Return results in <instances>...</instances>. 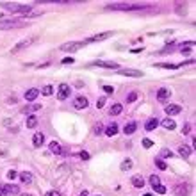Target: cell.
<instances>
[{"label": "cell", "mask_w": 196, "mask_h": 196, "mask_svg": "<svg viewBox=\"0 0 196 196\" xmlns=\"http://www.w3.org/2000/svg\"><path fill=\"white\" fill-rule=\"evenodd\" d=\"M61 63H63V64H73V63H75V59H73V57H64Z\"/></svg>", "instance_id": "cell-40"}, {"label": "cell", "mask_w": 196, "mask_h": 196, "mask_svg": "<svg viewBox=\"0 0 196 196\" xmlns=\"http://www.w3.org/2000/svg\"><path fill=\"white\" fill-rule=\"evenodd\" d=\"M38 95H39V91L36 89V87H32V89H27V91H25V98H27L29 102L36 100V98H38Z\"/></svg>", "instance_id": "cell-17"}, {"label": "cell", "mask_w": 196, "mask_h": 196, "mask_svg": "<svg viewBox=\"0 0 196 196\" xmlns=\"http://www.w3.org/2000/svg\"><path fill=\"white\" fill-rule=\"evenodd\" d=\"M104 105H105V96L98 98V100H96V107H98V109H102V107H104Z\"/></svg>", "instance_id": "cell-37"}, {"label": "cell", "mask_w": 196, "mask_h": 196, "mask_svg": "<svg viewBox=\"0 0 196 196\" xmlns=\"http://www.w3.org/2000/svg\"><path fill=\"white\" fill-rule=\"evenodd\" d=\"M91 66H100V68H118V64L112 63V61H95V63H91Z\"/></svg>", "instance_id": "cell-8"}, {"label": "cell", "mask_w": 196, "mask_h": 196, "mask_svg": "<svg viewBox=\"0 0 196 196\" xmlns=\"http://www.w3.org/2000/svg\"><path fill=\"white\" fill-rule=\"evenodd\" d=\"M143 146H144V148H152L153 141H152V139H143Z\"/></svg>", "instance_id": "cell-39"}, {"label": "cell", "mask_w": 196, "mask_h": 196, "mask_svg": "<svg viewBox=\"0 0 196 196\" xmlns=\"http://www.w3.org/2000/svg\"><path fill=\"white\" fill-rule=\"evenodd\" d=\"M173 193L177 196H187V193H189V189H187V185L185 184H178L173 187Z\"/></svg>", "instance_id": "cell-7"}, {"label": "cell", "mask_w": 196, "mask_h": 196, "mask_svg": "<svg viewBox=\"0 0 196 196\" xmlns=\"http://www.w3.org/2000/svg\"><path fill=\"white\" fill-rule=\"evenodd\" d=\"M52 93H54V87L50 86V84H48V86H45V87H43V95H45V96H50Z\"/></svg>", "instance_id": "cell-34"}, {"label": "cell", "mask_w": 196, "mask_h": 196, "mask_svg": "<svg viewBox=\"0 0 196 196\" xmlns=\"http://www.w3.org/2000/svg\"><path fill=\"white\" fill-rule=\"evenodd\" d=\"M93 132H95V134H102V132H104V123H96V125L93 127Z\"/></svg>", "instance_id": "cell-32"}, {"label": "cell", "mask_w": 196, "mask_h": 196, "mask_svg": "<svg viewBox=\"0 0 196 196\" xmlns=\"http://www.w3.org/2000/svg\"><path fill=\"white\" fill-rule=\"evenodd\" d=\"M43 143H45V136L41 134V132H38V134H34V136H32V144L36 148L43 146Z\"/></svg>", "instance_id": "cell-14"}, {"label": "cell", "mask_w": 196, "mask_h": 196, "mask_svg": "<svg viewBox=\"0 0 196 196\" xmlns=\"http://www.w3.org/2000/svg\"><path fill=\"white\" fill-rule=\"evenodd\" d=\"M121 111H123V107H121V104H114V105H112V107H111L109 114H111V116H118V114H121Z\"/></svg>", "instance_id": "cell-24"}, {"label": "cell", "mask_w": 196, "mask_h": 196, "mask_svg": "<svg viewBox=\"0 0 196 196\" xmlns=\"http://www.w3.org/2000/svg\"><path fill=\"white\" fill-rule=\"evenodd\" d=\"M114 32H102V34H96V36H93V38L86 39V43H95V41H104L107 38H112Z\"/></svg>", "instance_id": "cell-5"}, {"label": "cell", "mask_w": 196, "mask_h": 196, "mask_svg": "<svg viewBox=\"0 0 196 196\" xmlns=\"http://www.w3.org/2000/svg\"><path fill=\"white\" fill-rule=\"evenodd\" d=\"M180 111H182V107H180V105L171 104V105H168V107H166V114H168V116H177V114H180Z\"/></svg>", "instance_id": "cell-12"}, {"label": "cell", "mask_w": 196, "mask_h": 196, "mask_svg": "<svg viewBox=\"0 0 196 196\" xmlns=\"http://www.w3.org/2000/svg\"><path fill=\"white\" fill-rule=\"evenodd\" d=\"M150 184H152V187H155L157 184H161V178H159L157 175H152L150 177Z\"/></svg>", "instance_id": "cell-33"}, {"label": "cell", "mask_w": 196, "mask_h": 196, "mask_svg": "<svg viewBox=\"0 0 196 196\" xmlns=\"http://www.w3.org/2000/svg\"><path fill=\"white\" fill-rule=\"evenodd\" d=\"M120 71V75H125V77H143V71L139 70H125V68H121Z\"/></svg>", "instance_id": "cell-11"}, {"label": "cell", "mask_w": 196, "mask_h": 196, "mask_svg": "<svg viewBox=\"0 0 196 196\" xmlns=\"http://www.w3.org/2000/svg\"><path fill=\"white\" fill-rule=\"evenodd\" d=\"M118 130H120V128H118V125H116V123H112V125H109L107 128H105V134H107L109 137H112V136H116V134H118Z\"/></svg>", "instance_id": "cell-22"}, {"label": "cell", "mask_w": 196, "mask_h": 196, "mask_svg": "<svg viewBox=\"0 0 196 196\" xmlns=\"http://www.w3.org/2000/svg\"><path fill=\"white\" fill-rule=\"evenodd\" d=\"M6 193L7 194H20V187L14 184H7L6 185Z\"/></svg>", "instance_id": "cell-21"}, {"label": "cell", "mask_w": 196, "mask_h": 196, "mask_svg": "<svg viewBox=\"0 0 196 196\" xmlns=\"http://www.w3.org/2000/svg\"><path fill=\"white\" fill-rule=\"evenodd\" d=\"M155 68H164V70H175V68H177V64H168V63H159V64H155Z\"/></svg>", "instance_id": "cell-29"}, {"label": "cell", "mask_w": 196, "mask_h": 196, "mask_svg": "<svg viewBox=\"0 0 196 196\" xmlns=\"http://www.w3.org/2000/svg\"><path fill=\"white\" fill-rule=\"evenodd\" d=\"M137 130V123L136 121H128L125 127H123V132H125L127 136H130V134H134V132Z\"/></svg>", "instance_id": "cell-15"}, {"label": "cell", "mask_w": 196, "mask_h": 196, "mask_svg": "<svg viewBox=\"0 0 196 196\" xmlns=\"http://www.w3.org/2000/svg\"><path fill=\"white\" fill-rule=\"evenodd\" d=\"M25 125H27L29 128H34V127L38 125V118H36L34 114H29V118H27V123H25Z\"/></svg>", "instance_id": "cell-25"}, {"label": "cell", "mask_w": 196, "mask_h": 196, "mask_svg": "<svg viewBox=\"0 0 196 196\" xmlns=\"http://www.w3.org/2000/svg\"><path fill=\"white\" fill-rule=\"evenodd\" d=\"M22 196H32V194H22Z\"/></svg>", "instance_id": "cell-48"}, {"label": "cell", "mask_w": 196, "mask_h": 196, "mask_svg": "<svg viewBox=\"0 0 196 196\" xmlns=\"http://www.w3.org/2000/svg\"><path fill=\"white\" fill-rule=\"evenodd\" d=\"M20 180H22L23 184H32V175L29 173V171H23V173H20Z\"/></svg>", "instance_id": "cell-23"}, {"label": "cell", "mask_w": 196, "mask_h": 196, "mask_svg": "<svg viewBox=\"0 0 196 196\" xmlns=\"http://www.w3.org/2000/svg\"><path fill=\"white\" fill-rule=\"evenodd\" d=\"M18 27V20H6V22H0V30H7V29H14Z\"/></svg>", "instance_id": "cell-10"}, {"label": "cell", "mask_w": 196, "mask_h": 196, "mask_svg": "<svg viewBox=\"0 0 196 196\" xmlns=\"http://www.w3.org/2000/svg\"><path fill=\"white\" fill-rule=\"evenodd\" d=\"M161 123V121L157 120V118H152V120H148L146 121V125H144V128H146L148 132H152V130H155L157 128V125Z\"/></svg>", "instance_id": "cell-18"}, {"label": "cell", "mask_w": 196, "mask_h": 196, "mask_svg": "<svg viewBox=\"0 0 196 196\" xmlns=\"http://www.w3.org/2000/svg\"><path fill=\"white\" fill-rule=\"evenodd\" d=\"M79 157H80V159H84V161H87V159L91 157V155H89L87 152H80V155H79Z\"/></svg>", "instance_id": "cell-42"}, {"label": "cell", "mask_w": 196, "mask_h": 196, "mask_svg": "<svg viewBox=\"0 0 196 196\" xmlns=\"http://www.w3.org/2000/svg\"><path fill=\"white\" fill-rule=\"evenodd\" d=\"M169 96H171V91H169L168 87H161V89L157 91V98L161 100V102H166Z\"/></svg>", "instance_id": "cell-9"}, {"label": "cell", "mask_w": 196, "mask_h": 196, "mask_svg": "<svg viewBox=\"0 0 196 196\" xmlns=\"http://www.w3.org/2000/svg\"><path fill=\"white\" fill-rule=\"evenodd\" d=\"M50 152H52V153H55V155H63V148H61V144H59V143L52 141V143H50Z\"/></svg>", "instance_id": "cell-19"}, {"label": "cell", "mask_w": 196, "mask_h": 196, "mask_svg": "<svg viewBox=\"0 0 196 196\" xmlns=\"http://www.w3.org/2000/svg\"><path fill=\"white\" fill-rule=\"evenodd\" d=\"M104 91L107 93V95H112V93H114V87H111V86H104Z\"/></svg>", "instance_id": "cell-41"}, {"label": "cell", "mask_w": 196, "mask_h": 196, "mask_svg": "<svg viewBox=\"0 0 196 196\" xmlns=\"http://www.w3.org/2000/svg\"><path fill=\"white\" fill-rule=\"evenodd\" d=\"M132 166H134V162H132L130 159H127V161H123V162H121V169H123V171H128Z\"/></svg>", "instance_id": "cell-28"}, {"label": "cell", "mask_w": 196, "mask_h": 196, "mask_svg": "<svg viewBox=\"0 0 196 196\" xmlns=\"http://www.w3.org/2000/svg\"><path fill=\"white\" fill-rule=\"evenodd\" d=\"M153 189L157 191L159 194H164V193H166V187H164L162 184H157V185H155V187H153Z\"/></svg>", "instance_id": "cell-36"}, {"label": "cell", "mask_w": 196, "mask_h": 196, "mask_svg": "<svg viewBox=\"0 0 196 196\" xmlns=\"http://www.w3.org/2000/svg\"><path fill=\"white\" fill-rule=\"evenodd\" d=\"M194 45V41H189V43H184L182 46H180V52L184 55H187V54H191V46Z\"/></svg>", "instance_id": "cell-26"}, {"label": "cell", "mask_w": 196, "mask_h": 196, "mask_svg": "<svg viewBox=\"0 0 196 196\" xmlns=\"http://www.w3.org/2000/svg\"><path fill=\"white\" fill-rule=\"evenodd\" d=\"M155 164H157L159 169H168V166H166V162H164L162 159H155Z\"/></svg>", "instance_id": "cell-35"}, {"label": "cell", "mask_w": 196, "mask_h": 196, "mask_svg": "<svg viewBox=\"0 0 196 196\" xmlns=\"http://www.w3.org/2000/svg\"><path fill=\"white\" fill-rule=\"evenodd\" d=\"M107 9H114V11H132V9H143V6H137V4H107Z\"/></svg>", "instance_id": "cell-1"}, {"label": "cell", "mask_w": 196, "mask_h": 196, "mask_svg": "<svg viewBox=\"0 0 196 196\" xmlns=\"http://www.w3.org/2000/svg\"><path fill=\"white\" fill-rule=\"evenodd\" d=\"M143 196H153V194H150V193H146V194H143Z\"/></svg>", "instance_id": "cell-47"}, {"label": "cell", "mask_w": 196, "mask_h": 196, "mask_svg": "<svg viewBox=\"0 0 196 196\" xmlns=\"http://www.w3.org/2000/svg\"><path fill=\"white\" fill-rule=\"evenodd\" d=\"M169 157H173L171 150H168V148H162V150H161V157H159V159H169Z\"/></svg>", "instance_id": "cell-30"}, {"label": "cell", "mask_w": 196, "mask_h": 196, "mask_svg": "<svg viewBox=\"0 0 196 196\" xmlns=\"http://www.w3.org/2000/svg\"><path fill=\"white\" fill-rule=\"evenodd\" d=\"M45 196H61V194L57 193V191H48V193H46Z\"/></svg>", "instance_id": "cell-44"}, {"label": "cell", "mask_w": 196, "mask_h": 196, "mask_svg": "<svg viewBox=\"0 0 196 196\" xmlns=\"http://www.w3.org/2000/svg\"><path fill=\"white\" fill-rule=\"evenodd\" d=\"M71 95V87L68 86V84H59V87H57V98L59 100H64V98H68Z\"/></svg>", "instance_id": "cell-3"}, {"label": "cell", "mask_w": 196, "mask_h": 196, "mask_svg": "<svg viewBox=\"0 0 196 196\" xmlns=\"http://www.w3.org/2000/svg\"><path fill=\"white\" fill-rule=\"evenodd\" d=\"M41 109V105L39 104H30V105H25V107H23L22 109V112H25V114H32V112H36V111H39Z\"/></svg>", "instance_id": "cell-16"}, {"label": "cell", "mask_w": 196, "mask_h": 196, "mask_svg": "<svg viewBox=\"0 0 196 196\" xmlns=\"http://www.w3.org/2000/svg\"><path fill=\"white\" fill-rule=\"evenodd\" d=\"M130 182H132V185H134V187H137V189H141L143 185L146 184V182H144V178H143L141 175H134V177L130 178Z\"/></svg>", "instance_id": "cell-13"}, {"label": "cell", "mask_w": 196, "mask_h": 196, "mask_svg": "<svg viewBox=\"0 0 196 196\" xmlns=\"http://www.w3.org/2000/svg\"><path fill=\"white\" fill-rule=\"evenodd\" d=\"M137 96H139V95H137L136 91L128 93V95H127V102H128V104H132V102H136V100H137Z\"/></svg>", "instance_id": "cell-31"}, {"label": "cell", "mask_w": 196, "mask_h": 196, "mask_svg": "<svg viewBox=\"0 0 196 196\" xmlns=\"http://www.w3.org/2000/svg\"><path fill=\"white\" fill-rule=\"evenodd\" d=\"M189 130H191V127H189V125H184V128H182V132H184V134H189Z\"/></svg>", "instance_id": "cell-45"}, {"label": "cell", "mask_w": 196, "mask_h": 196, "mask_svg": "<svg viewBox=\"0 0 196 196\" xmlns=\"http://www.w3.org/2000/svg\"><path fill=\"white\" fill-rule=\"evenodd\" d=\"M32 43H34V39H23V41H20L18 45H14V46H13L11 54H16V52H20V50L27 48V46H30Z\"/></svg>", "instance_id": "cell-4"}, {"label": "cell", "mask_w": 196, "mask_h": 196, "mask_svg": "<svg viewBox=\"0 0 196 196\" xmlns=\"http://www.w3.org/2000/svg\"><path fill=\"white\" fill-rule=\"evenodd\" d=\"M7 193H6V185H2L0 184V196H6Z\"/></svg>", "instance_id": "cell-43"}, {"label": "cell", "mask_w": 196, "mask_h": 196, "mask_svg": "<svg viewBox=\"0 0 196 196\" xmlns=\"http://www.w3.org/2000/svg\"><path fill=\"white\" fill-rule=\"evenodd\" d=\"M84 45H86V41H71V43L61 45V50H63V52H77V50H80Z\"/></svg>", "instance_id": "cell-2"}, {"label": "cell", "mask_w": 196, "mask_h": 196, "mask_svg": "<svg viewBox=\"0 0 196 196\" xmlns=\"http://www.w3.org/2000/svg\"><path fill=\"white\" fill-rule=\"evenodd\" d=\"M87 105H89V102H87L86 96H77L75 100H73V107H75V109H86Z\"/></svg>", "instance_id": "cell-6"}, {"label": "cell", "mask_w": 196, "mask_h": 196, "mask_svg": "<svg viewBox=\"0 0 196 196\" xmlns=\"http://www.w3.org/2000/svg\"><path fill=\"white\" fill-rule=\"evenodd\" d=\"M161 125H162L164 128H166V130H175V127H177V123H175V121L171 120V118H166V120H164L162 123H161Z\"/></svg>", "instance_id": "cell-20"}, {"label": "cell", "mask_w": 196, "mask_h": 196, "mask_svg": "<svg viewBox=\"0 0 196 196\" xmlns=\"http://www.w3.org/2000/svg\"><path fill=\"white\" fill-rule=\"evenodd\" d=\"M80 196H89V194H87L86 191H82V193H80Z\"/></svg>", "instance_id": "cell-46"}, {"label": "cell", "mask_w": 196, "mask_h": 196, "mask_svg": "<svg viewBox=\"0 0 196 196\" xmlns=\"http://www.w3.org/2000/svg\"><path fill=\"white\" fill-rule=\"evenodd\" d=\"M16 177H18V173L14 171V169H11V171H7V178H9V180H14Z\"/></svg>", "instance_id": "cell-38"}, {"label": "cell", "mask_w": 196, "mask_h": 196, "mask_svg": "<svg viewBox=\"0 0 196 196\" xmlns=\"http://www.w3.org/2000/svg\"><path fill=\"white\" fill-rule=\"evenodd\" d=\"M178 153H180V155H182L184 159H187L191 153H193V150H191L189 146H180V148H178Z\"/></svg>", "instance_id": "cell-27"}]
</instances>
